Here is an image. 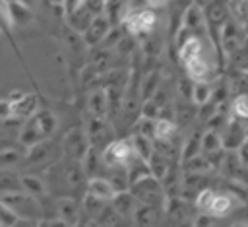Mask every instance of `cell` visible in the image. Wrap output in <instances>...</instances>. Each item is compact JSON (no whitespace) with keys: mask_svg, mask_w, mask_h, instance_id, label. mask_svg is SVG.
<instances>
[{"mask_svg":"<svg viewBox=\"0 0 248 227\" xmlns=\"http://www.w3.org/2000/svg\"><path fill=\"white\" fill-rule=\"evenodd\" d=\"M194 2H198V0H194ZM203 2H207V0H203ZM198 4H200V2H198Z\"/></svg>","mask_w":248,"mask_h":227,"instance_id":"obj_46","label":"cell"},{"mask_svg":"<svg viewBox=\"0 0 248 227\" xmlns=\"http://www.w3.org/2000/svg\"><path fill=\"white\" fill-rule=\"evenodd\" d=\"M95 219H97V223H99L101 227H128V219H124L122 215H118V213L110 208V204H107Z\"/></svg>","mask_w":248,"mask_h":227,"instance_id":"obj_26","label":"cell"},{"mask_svg":"<svg viewBox=\"0 0 248 227\" xmlns=\"http://www.w3.org/2000/svg\"><path fill=\"white\" fill-rule=\"evenodd\" d=\"M74 227H101V225L97 223V219L87 217V215H83V213H81V217L74 223Z\"/></svg>","mask_w":248,"mask_h":227,"instance_id":"obj_39","label":"cell"},{"mask_svg":"<svg viewBox=\"0 0 248 227\" xmlns=\"http://www.w3.org/2000/svg\"><path fill=\"white\" fill-rule=\"evenodd\" d=\"M246 136H248V124H246Z\"/></svg>","mask_w":248,"mask_h":227,"instance_id":"obj_45","label":"cell"},{"mask_svg":"<svg viewBox=\"0 0 248 227\" xmlns=\"http://www.w3.org/2000/svg\"><path fill=\"white\" fill-rule=\"evenodd\" d=\"M134 151L130 146L128 138H118V140H110L103 149H101V159L105 163L107 169L112 167H128V163L134 159Z\"/></svg>","mask_w":248,"mask_h":227,"instance_id":"obj_6","label":"cell"},{"mask_svg":"<svg viewBox=\"0 0 248 227\" xmlns=\"http://www.w3.org/2000/svg\"><path fill=\"white\" fill-rule=\"evenodd\" d=\"M83 6L93 14H105V0H83Z\"/></svg>","mask_w":248,"mask_h":227,"instance_id":"obj_36","label":"cell"},{"mask_svg":"<svg viewBox=\"0 0 248 227\" xmlns=\"http://www.w3.org/2000/svg\"><path fill=\"white\" fill-rule=\"evenodd\" d=\"M8 10H10V19H12V25H25L31 21L33 14L29 8L17 4V2H8Z\"/></svg>","mask_w":248,"mask_h":227,"instance_id":"obj_29","label":"cell"},{"mask_svg":"<svg viewBox=\"0 0 248 227\" xmlns=\"http://www.w3.org/2000/svg\"><path fill=\"white\" fill-rule=\"evenodd\" d=\"M83 130H85L89 147H95V149H103L110 140H114L112 138V126L107 118L91 116Z\"/></svg>","mask_w":248,"mask_h":227,"instance_id":"obj_8","label":"cell"},{"mask_svg":"<svg viewBox=\"0 0 248 227\" xmlns=\"http://www.w3.org/2000/svg\"><path fill=\"white\" fill-rule=\"evenodd\" d=\"M120 25L130 35L145 37V35H151L157 27V14L151 8H140V6L126 4L122 17H120Z\"/></svg>","mask_w":248,"mask_h":227,"instance_id":"obj_2","label":"cell"},{"mask_svg":"<svg viewBox=\"0 0 248 227\" xmlns=\"http://www.w3.org/2000/svg\"><path fill=\"white\" fill-rule=\"evenodd\" d=\"M200 138H202V130H194L192 134H188V138L184 140V146L180 149V161H186L198 153H202L200 147Z\"/></svg>","mask_w":248,"mask_h":227,"instance_id":"obj_28","label":"cell"},{"mask_svg":"<svg viewBox=\"0 0 248 227\" xmlns=\"http://www.w3.org/2000/svg\"><path fill=\"white\" fill-rule=\"evenodd\" d=\"M190 101L198 107L209 105L213 101V83L211 81H192Z\"/></svg>","mask_w":248,"mask_h":227,"instance_id":"obj_20","label":"cell"},{"mask_svg":"<svg viewBox=\"0 0 248 227\" xmlns=\"http://www.w3.org/2000/svg\"><path fill=\"white\" fill-rule=\"evenodd\" d=\"M165 219H167V215H165L163 208L140 204L130 221L134 223V227H165Z\"/></svg>","mask_w":248,"mask_h":227,"instance_id":"obj_12","label":"cell"},{"mask_svg":"<svg viewBox=\"0 0 248 227\" xmlns=\"http://www.w3.org/2000/svg\"><path fill=\"white\" fill-rule=\"evenodd\" d=\"M231 227H248V221H234Z\"/></svg>","mask_w":248,"mask_h":227,"instance_id":"obj_44","label":"cell"},{"mask_svg":"<svg viewBox=\"0 0 248 227\" xmlns=\"http://www.w3.org/2000/svg\"><path fill=\"white\" fill-rule=\"evenodd\" d=\"M176 134H178V124L174 118H167V116L155 118V130H153L155 142H172Z\"/></svg>","mask_w":248,"mask_h":227,"instance_id":"obj_17","label":"cell"},{"mask_svg":"<svg viewBox=\"0 0 248 227\" xmlns=\"http://www.w3.org/2000/svg\"><path fill=\"white\" fill-rule=\"evenodd\" d=\"M240 206H244V200L238 198L229 188H221V190L213 188V194H211V200H209V206H207L205 213L213 215L215 219H221V217H227L229 213H232Z\"/></svg>","mask_w":248,"mask_h":227,"instance_id":"obj_7","label":"cell"},{"mask_svg":"<svg viewBox=\"0 0 248 227\" xmlns=\"http://www.w3.org/2000/svg\"><path fill=\"white\" fill-rule=\"evenodd\" d=\"M87 111L91 116L107 118L108 116V99L105 87H95L87 95Z\"/></svg>","mask_w":248,"mask_h":227,"instance_id":"obj_15","label":"cell"},{"mask_svg":"<svg viewBox=\"0 0 248 227\" xmlns=\"http://www.w3.org/2000/svg\"><path fill=\"white\" fill-rule=\"evenodd\" d=\"M10 29H12V19H10L8 2L0 0V33L2 35H10Z\"/></svg>","mask_w":248,"mask_h":227,"instance_id":"obj_33","label":"cell"},{"mask_svg":"<svg viewBox=\"0 0 248 227\" xmlns=\"http://www.w3.org/2000/svg\"><path fill=\"white\" fill-rule=\"evenodd\" d=\"M159 87H161V74H159V72H149V74H145L143 80L140 81V97H141V101L151 99V97L157 93Z\"/></svg>","mask_w":248,"mask_h":227,"instance_id":"obj_25","label":"cell"},{"mask_svg":"<svg viewBox=\"0 0 248 227\" xmlns=\"http://www.w3.org/2000/svg\"><path fill=\"white\" fill-rule=\"evenodd\" d=\"M236 155H238V159H240V163L248 169V136H246V140L242 142V146L236 149Z\"/></svg>","mask_w":248,"mask_h":227,"instance_id":"obj_38","label":"cell"},{"mask_svg":"<svg viewBox=\"0 0 248 227\" xmlns=\"http://www.w3.org/2000/svg\"><path fill=\"white\" fill-rule=\"evenodd\" d=\"M0 200H2L17 217L39 219V215H41V204H39V200H35L33 196L25 194L23 190L0 194Z\"/></svg>","mask_w":248,"mask_h":227,"instance_id":"obj_5","label":"cell"},{"mask_svg":"<svg viewBox=\"0 0 248 227\" xmlns=\"http://www.w3.org/2000/svg\"><path fill=\"white\" fill-rule=\"evenodd\" d=\"M21 190L33 198H43L46 194V184L43 178L35 177V175H23L21 178Z\"/></svg>","mask_w":248,"mask_h":227,"instance_id":"obj_23","label":"cell"},{"mask_svg":"<svg viewBox=\"0 0 248 227\" xmlns=\"http://www.w3.org/2000/svg\"><path fill=\"white\" fill-rule=\"evenodd\" d=\"M219 136H221V144L225 151H236L246 140V124L229 114V120L219 130Z\"/></svg>","mask_w":248,"mask_h":227,"instance_id":"obj_10","label":"cell"},{"mask_svg":"<svg viewBox=\"0 0 248 227\" xmlns=\"http://www.w3.org/2000/svg\"><path fill=\"white\" fill-rule=\"evenodd\" d=\"M12 227H39V219H29V217H17Z\"/></svg>","mask_w":248,"mask_h":227,"instance_id":"obj_41","label":"cell"},{"mask_svg":"<svg viewBox=\"0 0 248 227\" xmlns=\"http://www.w3.org/2000/svg\"><path fill=\"white\" fill-rule=\"evenodd\" d=\"M128 140H130V146H132L134 155L138 159H141V161L147 163V159L151 157V153L155 149V140L153 138H147V136H141V134H136V132Z\"/></svg>","mask_w":248,"mask_h":227,"instance_id":"obj_19","label":"cell"},{"mask_svg":"<svg viewBox=\"0 0 248 227\" xmlns=\"http://www.w3.org/2000/svg\"><path fill=\"white\" fill-rule=\"evenodd\" d=\"M215 217L205 213V211H198L194 217H192V227H213L215 225Z\"/></svg>","mask_w":248,"mask_h":227,"instance_id":"obj_35","label":"cell"},{"mask_svg":"<svg viewBox=\"0 0 248 227\" xmlns=\"http://www.w3.org/2000/svg\"><path fill=\"white\" fill-rule=\"evenodd\" d=\"M143 2L151 10H163V8H167L170 4V0H143Z\"/></svg>","mask_w":248,"mask_h":227,"instance_id":"obj_42","label":"cell"},{"mask_svg":"<svg viewBox=\"0 0 248 227\" xmlns=\"http://www.w3.org/2000/svg\"><path fill=\"white\" fill-rule=\"evenodd\" d=\"M21 177L12 169H0V194L21 190Z\"/></svg>","mask_w":248,"mask_h":227,"instance_id":"obj_27","label":"cell"},{"mask_svg":"<svg viewBox=\"0 0 248 227\" xmlns=\"http://www.w3.org/2000/svg\"><path fill=\"white\" fill-rule=\"evenodd\" d=\"M14 116V109L12 103L8 99H0V120H8Z\"/></svg>","mask_w":248,"mask_h":227,"instance_id":"obj_37","label":"cell"},{"mask_svg":"<svg viewBox=\"0 0 248 227\" xmlns=\"http://www.w3.org/2000/svg\"><path fill=\"white\" fill-rule=\"evenodd\" d=\"M14 2H17V4H21V6H25V8H33L35 6V0H14Z\"/></svg>","mask_w":248,"mask_h":227,"instance_id":"obj_43","label":"cell"},{"mask_svg":"<svg viewBox=\"0 0 248 227\" xmlns=\"http://www.w3.org/2000/svg\"><path fill=\"white\" fill-rule=\"evenodd\" d=\"M91 17H93V14H91L85 6H79V8L74 10L72 14H66V19H68L70 29H74V31H78V33H83V31H85V27L89 25Z\"/></svg>","mask_w":248,"mask_h":227,"instance_id":"obj_22","label":"cell"},{"mask_svg":"<svg viewBox=\"0 0 248 227\" xmlns=\"http://www.w3.org/2000/svg\"><path fill=\"white\" fill-rule=\"evenodd\" d=\"M110 27H112V21L108 19V16L107 14H97V16L91 17L89 25L81 33V39H83V43L87 47H97V45H101L105 41V37L108 35Z\"/></svg>","mask_w":248,"mask_h":227,"instance_id":"obj_11","label":"cell"},{"mask_svg":"<svg viewBox=\"0 0 248 227\" xmlns=\"http://www.w3.org/2000/svg\"><path fill=\"white\" fill-rule=\"evenodd\" d=\"M203 17H205V29L217 47V35L221 27L231 19L229 0H207L203 6Z\"/></svg>","mask_w":248,"mask_h":227,"instance_id":"obj_4","label":"cell"},{"mask_svg":"<svg viewBox=\"0 0 248 227\" xmlns=\"http://www.w3.org/2000/svg\"><path fill=\"white\" fill-rule=\"evenodd\" d=\"M229 114L244 124H248V93H236L231 101Z\"/></svg>","mask_w":248,"mask_h":227,"instance_id":"obj_24","label":"cell"},{"mask_svg":"<svg viewBox=\"0 0 248 227\" xmlns=\"http://www.w3.org/2000/svg\"><path fill=\"white\" fill-rule=\"evenodd\" d=\"M163 211L170 221H182L188 215V202L184 200V196H167Z\"/></svg>","mask_w":248,"mask_h":227,"instance_id":"obj_16","label":"cell"},{"mask_svg":"<svg viewBox=\"0 0 248 227\" xmlns=\"http://www.w3.org/2000/svg\"><path fill=\"white\" fill-rule=\"evenodd\" d=\"M79 6H83V0H62L64 14H72V12H74V10H78Z\"/></svg>","mask_w":248,"mask_h":227,"instance_id":"obj_40","label":"cell"},{"mask_svg":"<svg viewBox=\"0 0 248 227\" xmlns=\"http://www.w3.org/2000/svg\"><path fill=\"white\" fill-rule=\"evenodd\" d=\"M128 190L134 194V198L143 204V206H155V208H163L165 204V190L159 178H155L153 175H145L134 182H130Z\"/></svg>","mask_w":248,"mask_h":227,"instance_id":"obj_3","label":"cell"},{"mask_svg":"<svg viewBox=\"0 0 248 227\" xmlns=\"http://www.w3.org/2000/svg\"><path fill=\"white\" fill-rule=\"evenodd\" d=\"M54 130H56V116L48 109H37L23 124L19 140L29 149V147L45 142L46 138H50Z\"/></svg>","mask_w":248,"mask_h":227,"instance_id":"obj_1","label":"cell"},{"mask_svg":"<svg viewBox=\"0 0 248 227\" xmlns=\"http://www.w3.org/2000/svg\"><path fill=\"white\" fill-rule=\"evenodd\" d=\"M108 204H110V208L118 213V215H122L124 219H132V215H134V211L138 210V206H140V202L134 198V194L130 192V190H122V192H114V196L108 200Z\"/></svg>","mask_w":248,"mask_h":227,"instance_id":"obj_13","label":"cell"},{"mask_svg":"<svg viewBox=\"0 0 248 227\" xmlns=\"http://www.w3.org/2000/svg\"><path fill=\"white\" fill-rule=\"evenodd\" d=\"M79 204H81V213L95 219V217L101 213V210H103L108 202H103V200H99V198H95V196H91V194L85 192V196H83V200H81Z\"/></svg>","mask_w":248,"mask_h":227,"instance_id":"obj_30","label":"cell"},{"mask_svg":"<svg viewBox=\"0 0 248 227\" xmlns=\"http://www.w3.org/2000/svg\"><path fill=\"white\" fill-rule=\"evenodd\" d=\"M12 109H14V116H17V118H29L39 109V103H37V97L35 95L23 93L19 101L12 103Z\"/></svg>","mask_w":248,"mask_h":227,"instance_id":"obj_21","label":"cell"},{"mask_svg":"<svg viewBox=\"0 0 248 227\" xmlns=\"http://www.w3.org/2000/svg\"><path fill=\"white\" fill-rule=\"evenodd\" d=\"M21 161V153L14 147L10 149H0V169H14L16 165H19Z\"/></svg>","mask_w":248,"mask_h":227,"instance_id":"obj_31","label":"cell"},{"mask_svg":"<svg viewBox=\"0 0 248 227\" xmlns=\"http://www.w3.org/2000/svg\"><path fill=\"white\" fill-rule=\"evenodd\" d=\"M54 210H56V217L62 219V221H66L72 227L81 217V204L76 198H70V196L58 198L56 204H54Z\"/></svg>","mask_w":248,"mask_h":227,"instance_id":"obj_14","label":"cell"},{"mask_svg":"<svg viewBox=\"0 0 248 227\" xmlns=\"http://www.w3.org/2000/svg\"><path fill=\"white\" fill-rule=\"evenodd\" d=\"M89 149V142H87V136H85V130L83 128H72L70 132L64 134L62 138V151L68 159H74V161H81L83 155L87 153Z\"/></svg>","mask_w":248,"mask_h":227,"instance_id":"obj_9","label":"cell"},{"mask_svg":"<svg viewBox=\"0 0 248 227\" xmlns=\"http://www.w3.org/2000/svg\"><path fill=\"white\" fill-rule=\"evenodd\" d=\"M134 132L136 134H141V136H147V138H153V130H155V120L153 118H145V116H138L134 122Z\"/></svg>","mask_w":248,"mask_h":227,"instance_id":"obj_32","label":"cell"},{"mask_svg":"<svg viewBox=\"0 0 248 227\" xmlns=\"http://www.w3.org/2000/svg\"><path fill=\"white\" fill-rule=\"evenodd\" d=\"M16 219H17V215L0 200V227H12Z\"/></svg>","mask_w":248,"mask_h":227,"instance_id":"obj_34","label":"cell"},{"mask_svg":"<svg viewBox=\"0 0 248 227\" xmlns=\"http://www.w3.org/2000/svg\"><path fill=\"white\" fill-rule=\"evenodd\" d=\"M85 192L103 200V202H108L112 196H114V190L110 186V182L107 180V177H91L87 178L85 182Z\"/></svg>","mask_w":248,"mask_h":227,"instance_id":"obj_18","label":"cell"}]
</instances>
